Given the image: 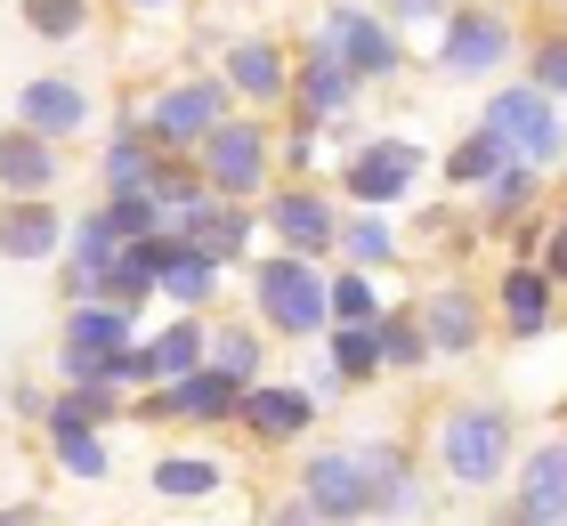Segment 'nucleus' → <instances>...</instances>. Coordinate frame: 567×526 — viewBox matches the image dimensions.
Listing matches in <instances>:
<instances>
[{"label": "nucleus", "instance_id": "nucleus-1", "mask_svg": "<svg viewBox=\"0 0 567 526\" xmlns=\"http://www.w3.org/2000/svg\"><path fill=\"white\" fill-rule=\"evenodd\" d=\"M244 283H251V324L268 340H324L332 332V300H324L332 268H317V259L268 251L244 268Z\"/></svg>", "mask_w": 567, "mask_h": 526}, {"label": "nucleus", "instance_id": "nucleus-2", "mask_svg": "<svg viewBox=\"0 0 567 526\" xmlns=\"http://www.w3.org/2000/svg\"><path fill=\"white\" fill-rule=\"evenodd\" d=\"M519 462V437H511V405L495 398H462L437 413V470L462 486V494H495Z\"/></svg>", "mask_w": 567, "mask_h": 526}, {"label": "nucleus", "instance_id": "nucleus-3", "mask_svg": "<svg viewBox=\"0 0 567 526\" xmlns=\"http://www.w3.org/2000/svg\"><path fill=\"white\" fill-rule=\"evenodd\" d=\"M478 130L511 154V163H527V171H559L567 163V114L551 97H535L527 82H495V90H486Z\"/></svg>", "mask_w": 567, "mask_h": 526}, {"label": "nucleus", "instance_id": "nucleus-4", "mask_svg": "<svg viewBox=\"0 0 567 526\" xmlns=\"http://www.w3.org/2000/svg\"><path fill=\"white\" fill-rule=\"evenodd\" d=\"M195 171L219 203H260L276 187V130L260 114H227L212 138L195 146Z\"/></svg>", "mask_w": 567, "mask_h": 526}, {"label": "nucleus", "instance_id": "nucleus-5", "mask_svg": "<svg viewBox=\"0 0 567 526\" xmlns=\"http://www.w3.org/2000/svg\"><path fill=\"white\" fill-rule=\"evenodd\" d=\"M511 58H519V24L503 9H486V0H462L430 41V65L446 73V82H495Z\"/></svg>", "mask_w": 567, "mask_h": 526}, {"label": "nucleus", "instance_id": "nucleus-6", "mask_svg": "<svg viewBox=\"0 0 567 526\" xmlns=\"http://www.w3.org/2000/svg\"><path fill=\"white\" fill-rule=\"evenodd\" d=\"M236 114V97H227L219 73H178V82H163L146 105H138V122H146V138L163 146V154H195L212 130Z\"/></svg>", "mask_w": 567, "mask_h": 526}, {"label": "nucleus", "instance_id": "nucleus-7", "mask_svg": "<svg viewBox=\"0 0 567 526\" xmlns=\"http://www.w3.org/2000/svg\"><path fill=\"white\" fill-rule=\"evenodd\" d=\"M317 41L349 65V82H357V90H381V82H398V73H405V41H398V24L381 17V9H357V0H332L324 24H317Z\"/></svg>", "mask_w": 567, "mask_h": 526}, {"label": "nucleus", "instance_id": "nucleus-8", "mask_svg": "<svg viewBox=\"0 0 567 526\" xmlns=\"http://www.w3.org/2000/svg\"><path fill=\"white\" fill-rule=\"evenodd\" d=\"M260 227L276 235V251H292V259H332V235H341V203H332L317 178H284V187L260 195Z\"/></svg>", "mask_w": 567, "mask_h": 526}, {"label": "nucleus", "instance_id": "nucleus-9", "mask_svg": "<svg viewBox=\"0 0 567 526\" xmlns=\"http://www.w3.org/2000/svg\"><path fill=\"white\" fill-rule=\"evenodd\" d=\"M138 340V324L122 308L106 300H82V308H65V324H58V389H82V381H106L114 373V357Z\"/></svg>", "mask_w": 567, "mask_h": 526}, {"label": "nucleus", "instance_id": "nucleus-10", "mask_svg": "<svg viewBox=\"0 0 567 526\" xmlns=\"http://www.w3.org/2000/svg\"><path fill=\"white\" fill-rule=\"evenodd\" d=\"M414 178H422V146L405 138V130H381V138H365L341 163V195L357 210H398L405 195H414Z\"/></svg>", "mask_w": 567, "mask_h": 526}, {"label": "nucleus", "instance_id": "nucleus-11", "mask_svg": "<svg viewBox=\"0 0 567 526\" xmlns=\"http://www.w3.org/2000/svg\"><path fill=\"white\" fill-rule=\"evenodd\" d=\"M300 503L317 510L324 526H365L373 518L365 470H357L349 445H308V454H300Z\"/></svg>", "mask_w": 567, "mask_h": 526}, {"label": "nucleus", "instance_id": "nucleus-12", "mask_svg": "<svg viewBox=\"0 0 567 526\" xmlns=\"http://www.w3.org/2000/svg\"><path fill=\"white\" fill-rule=\"evenodd\" d=\"M219 82H227L236 105H251V114H276V105H292V49L268 41V33H244V41H227Z\"/></svg>", "mask_w": 567, "mask_h": 526}, {"label": "nucleus", "instance_id": "nucleus-13", "mask_svg": "<svg viewBox=\"0 0 567 526\" xmlns=\"http://www.w3.org/2000/svg\"><path fill=\"white\" fill-rule=\"evenodd\" d=\"M357 470H365V494H373V518H422L430 510V486H422V462L405 437H365L349 445Z\"/></svg>", "mask_w": 567, "mask_h": 526}, {"label": "nucleus", "instance_id": "nucleus-14", "mask_svg": "<svg viewBox=\"0 0 567 526\" xmlns=\"http://www.w3.org/2000/svg\"><path fill=\"white\" fill-rule=\"evenodd\" d=\"M414 324L430 340V357H478L486 349V300L471 292V283H422Z\"/></svg>", "mask_w": 567, "mask_h": 526}, {"label": "nucleus", "instance_id": "nucleus-15", "mask_svg": "<svg viewBox=\"0 0 567 526\" xmlns=\"http://www.w3.org/2000/svg\"><path fill=\"white\" fill-rule=\"evenodd\" d=\"M178 244H195L203 259H219V268H251V244H260V210L251 203H219V195H203L187 219H171Z\"/></svg>", "mask_w": 567, "mask_h": 526}, {"label": "nucleus", "instance_id": "nucleus-16", "mask_svg": "<svg viewBox=\"0 0 567 526\" xmlns=\"http://www.w3.org/2000/svg\"><path fill=\"white\" fill-rule=\"evenodd\" d=\"M90 122H97V105H90V90L73 82V73H41V82L17 90V130H33V138H49V146L82 138Z\"/></svg>", "mask_w": 567, "mask_h": 526}, {"label": "nucleus", "instance_id": "nucleus-17", "mask_svg": "<svg viewBox=\"0 0 567 526\" xmlns=\"http://www.w3.org/2000/svg\"><path fill=\"white\" fill-rule=\"evenodd\" d=\"M317 413H324V405L308 398L300 381H251L244 405H236V421H244L260 445H300L308 430H317Z\"/></svg>", "mask_w": 567, "mask_h": 526}, {"label": "nucleus", "instance_id": "nucleus-18", "mask_svg": "<svg viewBox=\"0 0 567 526\" xmlns=\"http://www.w3.org/2000/svg\"><path fill=\"white\" fill-rule=\"evenodd\" d=\"M357 97H365V90L349 82V65L332 58L317 33H308V41H300V58H292V114H308V122H341Z\"/></svg>", "mask_w": 567, "mask_h": 526}, {"label": "nucleus", "instance_id": "nucleus-19", "mask_svg": "<svg viewBox=\"0 0 567 526\" xmlns=\"http://www.w3.org/2000/svg\"><path fill=\"white\" fill-rule=\"evenodd\" d=\"M58 178H65V154L33 138V130H0V203H49L58 195Z\"/></svg>", "mask_w": 567, "mask_h": 526}, {"label": "nucleus", "instance_id": "nucleus-20", "mask_svg": "<svg viewBox=\"0 0 567 526\" xmlns=\"http://www.w3.org/2000/svg\"><path fill=\"white\" fill-rule=\"evenodd\" d=\"M511 503L535 510L544 526L567 518V437H535L519 462H511Z\"/></svg>", "mask_w": 567, "mask_h": 526}, {"label": "nucleus", "instance_id": "nucleus-21", "mask_svg": "<svg viewBox=\"0 0 567 526\" xmlns=\"http://www.w3.org/2000/svg\"><path fill=\"white\" fill-rule=\"evenodd\" d=\"M65 210L58 203H0V259H17V268H49V259H65Z\"/></svg>", "mask_w": 567, "mask_h": 526}, {"label": "nucleus", "instance_id": "nucleus-22", "mask_svg": "<svg viewBox=\"0 0 567 526\" xmlns=\"http://www.w3.org/2000/svg\"><path fill=\"white\" fill-rule=\"evenodd\" d=\"M551 308H559V292H551V276L535 268V259H511V268L495 276V316H503L511 340H544Z\"/></svg>", "mask_w": 567, "mask_h": 526}, {"label": "nucleus", "instance_id": "nucleus-23", "mask_svg": "<svg viewBox=\"0 0 567 526\" xmlns=\"http://www.w3.org/2000/svg\"><path fill=\"white\" fill-rule=\"evenodd\" d=\"M163 259H171V235H146V244H122L114 251V268L97 276V300L122 308L138 324V316L154 308V276H163Z\"/></svg>", "mask_w": 567, "mask_h": 526}, {"label": "nucleus", "instance_id": "nucleus-24", "mask_svg": "<svg viewBox=\"0 0 567 526\" xmlns=\"http://www.w3.org/2000/svg\"><path fill=\"white\" fill-rule=\"evenodd\" d=\"M332 259L349 276H390L405 259V235L390 227V210H341V235H332Z\"/></svg>", "mask_w": 567, "mask_h": 526}, {"label": "nucleus", "instance_id": "nucleus-25", "mask_svg": "<svg viewBox=\"0 0 567 526\" xmlns=\"http://www.w3.org/2000/svg\"><path fill=\"white\" fill-rule=\"evenodd\" d=\"M219 283H227L219 259H203L195 244H178V235H171V259H163V276H154V300H163L171 316H203L219 300Z\"/></svg>", "mask_w": 567, "mask_h": 526}, {"label": "nucleus", "instance_id": "nucleus-26", "mask_svg": "<svg viewBox=\"0 0 567 526\" xmlns=\"http://www.w3.org/2000/svg\"><path fill=\"white\" fill-rule=\"evenodd\" d=\"M154 163H163V146L146 138V122H138V114H122V122H114V138L97 146V178H106V195H138L146 178H154Z\"/></svg>", "mask_w": 567, "mask_h": 526}, {"label": "nucleus", "instance_id": "nucleus-27", "mask_svg": "<svg viewBox=\"0 0 567 526\" xmlns=\"http://www.w3.org/2000/svg\"><path fill=\"white\" fill-rule=\"evenodd\" d=\"M268 349L276 340L260 332V324H212V340H203V364H212L219 381H236V389H251V381H268Z\"/></svg>", "mask_w": 567, "mask_h": 526}, {"label": "nucleus", "instance_id": "nucleus-28", "mask_svg": "<svg viewBox=\"0 0 567 526\" xmlns=\"http://www.w3.org/2000/svg\"><path fill=\"white\" fill-rule=\"evenodd\" d=\"M131 413V398H122L114 381H82V389H49V421H41V437L49 430H106L114 437V421Z\"/></svg>", "mask_w": 567, "mask_h": 526}, {"label": "nucleus", "instance_id": "nucleus-29", "mask_svg": "<svg viewBox=\"0 0 567 526\" xmlns=\"http://www.w3.org/2000/svg\"><path fill=\"white\" fill-rule=\"evenodd\" d=\"M535 195H544V171L503 163V171L478 187V227H486V235H495V227H527V219H535Z\"/></svg>", "mask_w": 567, "mask_h": 526}, {"label": "nucleus", "instance_id": "nucleus-30", "mask_svg": "<svg viewBox=\"0 0 567 526\" xmlns=\"http://www.w3.org/2000/svg\"><path fill=\"white\" fill-rule=\"evenodd\" d=\"M203 340H212L203 316H171L163 332H138V349H146V364H154V389L178 381V373H195V364H203Z\"/></svg>", "mask_w": 567, "mask_h": 526}, {"label": "nucleus", "instance_id": "nucleus-31", "mask_svg": "<svg viewBox=\"0 0 567 526\" xmlns=\"http://www.w3.org/2000/svg\"><path fill=\"white\" fill-rule=\"evenodd\" d=\"M146 478H154L163 503H212V494L227 486V462H212V454H163Z\"/></svg>", "mask_w": 567, "mask_h": 526}, {"label": "nucleus", "instance_id": "nucleus-32", "mask_svg": "<svg viewBox=\"0 0 567 526\" xmlns=\"http://www.w3.org/2000/svg\"><path fill=\"white\" fill-rule=\"evenodd\" d=\"M324 364H332L349 389L381 381V340H373V324H332V332H324Z\"/></svg>", "mask_w": 567, "mask_h": 526}, {"label": "nucleus", "instance_id": "nucleus-33", "mask_svg": "<svg viewBox=\"0 0 567 526\" xmlns=\"http://www.w3.org/2000/svg\"><path fill=\"white\" fill-rule=\"evenodd\" d=\"M373 340H381V373H430V340L414 324V308H390L373 324Z\"/></svg>", "mask_w": 567, "mask_h": 526}, {"label": "nucleus", "instance_id": "nucleus-34", "mask_svg": "<svg viewBox=\"0 0 567 526\" xmlns=\"http://www.w3.org/2000/svg\"><path fill=\"white\" fill-rule=\"evenodd\" d=\"M114 251H122V235L106 227V210H73V227H65V268L106 276V268H114Z\"/></svg>", "mask_w": 567, "mask_h": 526}, {"label": "nucleus", "instance_id": "nucleus-35", "mask_svg": "<svg viewBox=\"0 0 567 526\" xmlns=\"http://www.w3.org/2000/svg\"><path fill=\"white\" fill-rule=\"evenodd\" d=\"M49 454H58L65 478H106L114 470V437L106 430H49Z\"/></svg>", "mask_w": 567, "mask_h": 526}, {"label": "nucleus", "instance_id": "nucleus-36", "mask_svg": "<svg viewBox=\"0 0 567 526\" xmlns=\"http://www.w3.org/2000/svg\"><path fill=\"white\" fill-rule=\"evenodd\" d=\"M503 163H511V154H503L495 138H486L478 122H471V130H462V138L446 146V178H454V187H471V195H478V187H486V178H495Z\"/></svg>", "mask_w": 567, "mask_h": 526}, {"label": "nucleus", "instance_id": "nucleus-37", "mask_svg": "<svg viewBox=\"0 0 567 526\" xmlns=\"http://www.w3.org/2000/svg\"><path fill=\"white\" fill-rule=\"evenodd\" d=\"M324 300H332V324H381L390 316V300H381V276H332L324 283Z\"/></svg>", "mask_w": 567, "mask_h": 526}, {"label": "nucleus", "instance_id": "nucleus-38", "mask_svg": "<svg viewBox=\"0 0 567 526\" xmlns=\"http://www.w3.org/2000/svg\"><path fill=\"white\" fill-rule=\"evenodd\" d=\"M33 41H82L90 33V0H17Z\"/></svg>", "mask_w": 567, "mask_h": 526}, {"label": "nucleus", "instance_id": "nucleus-39", "mask_svg": "<svg viewBox=\"0 0 567 526\" xmlns=\"http://www.w3.org/2000/svg\"><path fill=\"white\" fill-rule=\"evenodd\" d=\"M527 90H535V97H551V105H567V33L527 41Z\"/></svg>", "mask_w": 567, "mask_h": 526}, {"label": "nucleus", "instance_id": "nucleus-40", "mask_svg": "<svg viewBox=\"0 0 567 526\" xmlns=\"http://www.w3.org/2000/svg\"><path fill=\"white\" fill-rule=\"evenodd\" d=\"M97 210H106V227L122 235V244H146V235H171V227H163V210H154V195H146V187H138V195H106Z\"/></svg>", "mask_w": 567, "mask_h": 526}, {"label": "nucleus", "instance_id": "nucleus-41", "mask_svg": "<svg viewBox=\"0 0 567 526\" xmlns=\"http://www.w3.org/2000/svg\"><path fill=\"white\" fill-rule=\"evenodd\" d=\"M454 9H462V0H390L381 17L398 24V41H422V49H430V41H437V24H446Z\"/></svg>", "mask_w": 567, "mask_h": 526}, {"label": "nucleus", "instance_id": "nucleus-42", "mask_svg": "<svg viewBox=\"0 0 567 526\" xmlns=\"http://www.w3.org/2000/svg\"><path fill=\"white\" fill-rule=\"evenodd\" d=\"M276 171H284V178H308V171H317V122H308V114H292V130L276 138Z\"/></svg>", "mask_w": 567, "mask_h": 526}, {"label": "nucleus", "instance_id": "nucleus-43", "mask_svg": "<svg viewBox=\"0 0 567 526\" xmlns=\"http://www.w3.org/2000/svg\"><path fill=\"white\" fill-rule=\"evenodd\" d=\"M0 413H17V421H33V430H41V421H49V398H41L33 381H9V405H0Z\"/></svg>", "mask_w": 567, "mask_h": 526}, {"label": "nucleus", "instance_id": "nucleus-44", "mask_svg": "<svg viewBox=\"0 0 567 526\" xmlns=\"http://www.w3.org/2000/svg\"><path fill=\"white\" fill-rule=\"evenodd\" d=\"M535 251H544L535 268L551 276V292H567V235H559V227H544V244H535Z\"/></svg>", "mask_w": 567, "mask_h": 526}, {"label": "nucleus", "instance_id": "nucleus-45", "mask_svg": "<svg viewBox=\"0 0 567 526\" xmlns=\"http://www.w3.org/2000/svg\"><path fill=\"white\" fill-rule=\"evenodd\" d=\"M268 526H324V518H317V510H308V503H300V494H284V503L268 510Z\"/></svg>", "mask_w": 567, "mask_h": 526}, {"label": "nucleus", "instance_id": "nucleus-46", "mask_svg": "<svg viewBox=\"0 0 567 526\" xmlns=\"http://www.w3.org/2000/svg\"><path fill=\"white\" fill-rule=\"evenodd\" d=\"M486 526H544V518H535V510H519V503H511V494H503V503L486 510Z\"/></svg>", "mask_w": 567, "mask_h": 526}, {"label": "nucleus", "instance_id": "nucleus-47", "mask_svg": "<svg viewBox=\"0 0 567 526\" xmlns=\"http://www.w3.org/2000/svg\"><path fill=\"white\" fill-rule=\"evenodd\" d=\"M0 526H41V510H33V503H9V510H0Z\"/></svg>", "mask_w": 567, "mask_h": 526}, {"label": "nucleus", "instance_id": "nucleus-48", "mask_svg": "<svg viewBox=\"0 0 567 526\" xmlns=\"http://www.w3.org/2000/svg\"><path fill=\"white\" fill-rule=\"evenodd\" d=\"M131 9H138V17H163V9H178V0H131Z\"/></svg>", "mask_w": 567, "mask_h": 526}, {"label": "nucleus", "instance_id": "nucleus-49", "mask_svg": "<svg viewBox=\"0 0 567 526\" xmlns=\"http://www.w3.org/2000/svg\"><path fill=\"white\" fill-rule=\"evenodd\" d=\"M551 227H559V235H567V203H559V219H551Z\"/></svg>", "mask_w": 567, "mask_h": 526}, {"label": "nucleus", "instance_id": "nucleus-50", "mask_svg": "<svg viewBox=\"0 0 567 526\" xmlns=\"http://www.w3.org/2000/svg\"><path fill=\"white\" fill-rule=\"evenodd\" d=\"M357 9H390V0H357Z\"/></svg>", "mask_w": 567, "mask_h": 526}, {"label": "nucleus", "instance_id": "nucleus-51", "mask_svg": "<svg viewBox=\"0 0 567 526\" xmlns=\"http://www.w3.org/2000/svg\"><path fill=\"white\" fill-rule=\"evenodd\" d=\"M559 195H567V163H559Z\"/></svg>", "mask_w": 567, "mask_h": 526}, {"label": "nucleus", "instance_id": "nucleus-52", "mask_svg": "<svg viewBox=\"0 0 567 526\" xmlns=\"http://www.w3.org/2000/svg\"><path fill=\"white\" fill-rule=\"evenodd\" d=\"M0 405H9V381H0Z\"/></svg>", "mask_w": 567, "mask_h": 526}, {"label": "nucleus", "instance_id": "nucleus-53", "mask_svg": "<svg viewBox=\"0 0 567 526\" xmlns=\"http://www.w3.org/2000/svg\"><path fill=\"white\" fill-rule=\"evenodd\" d=\"M559 526H567V518H559Z\"/></svg>", "mask_w": 567, "mask_h": 526}]
</instances>
